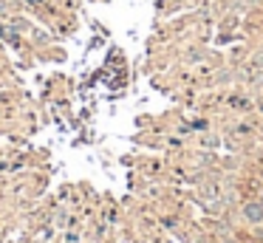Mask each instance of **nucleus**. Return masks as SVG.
<instances>
[{"instance_id": "2", "label": "nucleus", "mask_w": 263, "mask_h": 243, "mask_svg": "<svg viewBox=\"0 0 263 243\" xmlns=\"http://www.w3.org/2000/svg\"><path fill=\"white\" fill-rule=\"evenodd\" d=\"M260 203H263V198H260Z\"/></svg>"}, {"instance_id": "1", "label": "nucleus", "mask_w": 263, "mask_h": 243, "mask_svg": "<svg viewBox=\"0 0 263 243\" xmlns=\"http://www.w3.org/2000/svg\"><path fill=\"white\" fill-rule=\"evenodd\" d=\"M243 218L249 220V223H260V220H263V203H257V201L246 203V207H243Z\"/></svg>"}]
</instances>
